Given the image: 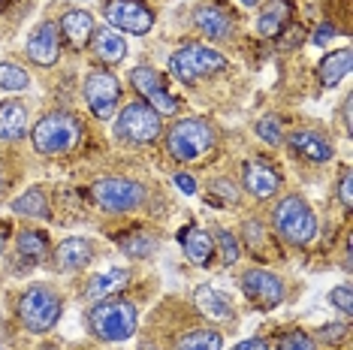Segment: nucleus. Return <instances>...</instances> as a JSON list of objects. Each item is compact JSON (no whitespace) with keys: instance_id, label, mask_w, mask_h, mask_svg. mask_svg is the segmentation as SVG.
Listing matches in <instances>:
<instances>
[{"instance_id":"17","label":"nucleus","mask_w":353,"mask_h":350,"mask_svg":"<svg viewBox=\"0 0 353 350\" xmlns=\"http://www.w3.org/2000/svg\"><path fill=\"white\" fill-rule=\"evenodd\" d=\"M194 25H196V30L203 37L218 43V39L230 37L232 19H230V12H223L218 3H203V6H196V12H194Z\"/></svg>"},{"instance_id":"28","label":"nucleus","mask_w":353,"mask_h":350,"mask_svg":"<svg viewBox=\"0 0 353 350\" xmlns=\"http://www.w3.org/2000/svg\"><path fill=\"white\" fill-rule=\"evenodd\" d=\"M223 347V336L218 329H194L188 336L179 338L175 350H221Z\"/></svg>"},{"instance_id":"1","label":"nucleus","mask_w":353,"mask_h":350,"mask_svg":"<svg viewBox=\"0 0 353 350\" xmlns=\"http://www.w3.org/2000/svg\"><path fill=\"white\" fill-rule=\"evenodd\" d=\"M272 227L287 245L305 248L317 238V214L299 194H287L272 209Z\"/></svg>"},{"instance_id":"33","label":"nucleus","mask_w":353,"mask_h":350,"mask_svg":"<svg viewBox=\"0 0 353 350\" xmlns=\"http://www.w3.org/2000/svg\"><path fill=\"white\" fill-rule=\"evenodd\" d=\"M278 350H317V347H314V338L311 336H305L302 329H293V332H287V336L281 338Z\"/></svg>"},{"instance_id":"40","label":"nucleus","mask_w":353,"mask_h":350,"mask_svg":"<svg viewBox=\"0 0 353 350\" xmlns=\"http://www.w3.org/2000/svg\"><path fill=\"white\" fill-rule=\"evenodd\" d=\"M344 127H347V133H350V100H344Z\"/></svg>"},{"instance_id":"26","label":"nucleus","mask_w":353,"mask_h":350,"mask_svg":"<svg viewBox=\"0 0 353 350\" xmlns=\"http://www.w3.org/2000/svg\"><path fill=\"white\" fill-rule=\"evenodd\" d=\"M350 49H339V52H332V54H326L323 61H320V82H323L326 88H335L341 82L344 76L350 73Z\"/></svg>"},{"instance_id":"13","label":"nucleus","mask_w":353,"mask_h":350,"mask_svg":"<svg viewBox=\"0 0 353 350\" xmlns=\"http://www.w3.org/2000/svg\"><path fill=\"white\" fill-rule=\"evenodd\" d=\"M25 54L37 67H54L61 58V30L54 21H43L34 34L28 37V45H25Z\"/></svg>"},{"instance_id":"3","label":"nucleus","mask_w":353,"mask_h":350,"mask_svg":"<svg viewBox=\"0 0 353 350\" xmlns=\"http://www.w3.org/2000/svg\"><path fill=\"white\" fill-rule=\"evenodd\" d=\"M15 314H19L21 326L34 336H43L58 326L61 314H63V302L52 287L46 284H34L19 296V305H15Z\"/></svg>"},{"instance_id":"32","label":"nucleus","mask_w":353,"mask_h":350,"mask_svg":"<svg viewBox=\"0 0 353 350\" xmlns=\"http://www.w3.org/2000/svg\"><path fill=\"white\" fill-rule=\"evenodd\" d=\"M218 242H221V260H223V266H232V262L242 257V251H239V242H236V236H232V233L221 229Z\"/></svg>"},{"instance_id":"4","label":"nucleus","mask_w":353,"mask_h":350,"mask_svg":"<svg viewBox=\"0 0 353 350\" xmlns=\"http://www.w3.org/2000/svg\"><path fill=\"white\" fill-rule=\"evenodd\" d=\"M136 323H139V314H136L133 302L127 299H103L100 305L91 308L88 314V326L100 341H109V344H118V341H127L136 332Z\"/></svg>"},{"instance_id":"21","label":"nucleus","mask_w":353,"mask_h":350,"mask_svg":"<svg viewBox=\"0 0 353 350\" xmlns=\"http://www.w3.org/2000/svg\"><path fill=\"white\" fill-rule=\"evenodd\" d=\"M28 133V109L19 100L0 103V142H15Z\"/></svg>"},{"instance_id":"5","label":"nucleus","mask_w":353,"mask_h":350,"mask_svg":"<svg viewBox=\"0 0 353 350\" xmlns=\"http://www.w3.org/2000/svg\"><path fill=\"white\" fill-rule=\"evenodd\" d=\"M30 136H34V148L39 154H49V157L67 154V151H73L79 145V139H82V124L70 112H49L34 124Z\"/></svg>"},{"instance_id":"42","label":"nucleus","mask_w":353,"mask_h":350,"mask_svg":"<svg viewBox=\"0 0 353 350\" xmlns=\"http://www.w3.org/2000/svg\"><path fill=\"white\" fill-rule=\"evenodd\" d=\"M0 254H3V233H0Z\"/></svg>"},{"instance_id":"25","label":"nucleus","mask_w":353,"mask_h":350,"mask_svg":"<svg viewBox=\"0 0 353 350\" xmlns=\"http://www.w3.org/2000/svg\"><path fill=\"white\" fill-rule=\"evenodd\" d=\"M12 212L15 214H25V218H39V220H49L52 218L49 196H46L43 187H28L19 200H12Z\"/></svg>"},{"instance_id":"30","label":"nucleus","mask_w":353,"mask_h":350,"mask_svg":"<svg viewBox=\"0 0 353 350\" xmlns=\"http://www.w3.org/2000/svg\"><path fill=\"white\" fill-rule=\"evenodd\" d=\"M154 248H157V238L148 233H133V236L121 238V251L127 257H151Z\"/></svg>"},{"instance_id":"12","label":"nucleus","mask_w":353,"mask_h":350,"mask_svg":"<svg viewBox=\"0 0 353 350\" xmlns=\"http://www.w3.org/2000/svg\"><path fill=\"white\" fill-rule=\"evenodd\" d=\"M242 293L254 305L275 308L284 302V281L275 272H269V269H248L242 275Z\"/></svg>"},{"instance_id":"22","label":"nucleus","mask_w":353,"mask_h":350,"mask_svg":"<svg viewBox=\"0 0 353 350\" xmlns=\"http://www.w3.org/2000/svg\"><path fill=\"white\" fill-rule=\"evenodd\" d=\"M181 248H184V254H188V260L194 262V266H199V269L212 266L214 242H212V236H208L205 229H199V227L184 229L181 233Z\"/></svg>"},{"instance_id":"41","label":"nucleus","mask_w":353,"mask_h":350,"mask_svg":"<svg viewBox=\"0 0 353 350\" xmlns=\"http://www.w3.org/2000/svg\"><path fill=\"white\" fill-rule=\"evenodd\" d=\"M242 3H245V6H254V3H260V0H242Z\"/></svg>"},{"instance_id":"37","label":"nucleus","mask_w":353,"mask_h":350,"mask_svg":"<svg viewBox=\"0 0 353 350\" xmlns=\"http://www.w3.org/2000/svg\"><path fill=\"white\" fill-rule=\"evenodd\" d=\"M175 185H179L181 194H196V181H194V175H188V172H175Z\"/></svg>"},{"instance_id":"2","label":"nucleus","mask_w":353,"mask_h":350,"mask_svg":"<svg viewBox=\"0 0 353 350\" xmlns=\"http://www.w3.org/2000/svg\"><path fill=\"white\" fill-rule=\"evenodd\" d=\"M214 142H218V133L208 118H181L166 133V151L179 163H194L205 157L214 148Z\"/></svg>"},{"instance_id":"15","label":"nucleus","mask_w":353,"mask_h":350,"mask_svg":"<svg viewBox=\"0 0 353 350\" xmlns=\"http://www.w3.org/2000/svg\"><path fill=\"white\" fill-rule=\"evenodd\" d=\"M194 302L196 308L203 311L208 320L214 323H236V308H232L230 296L218 287H212V284H199L194 290Z\"/></svg>"},{"instance_id":"29","label":"nucleus","mask_w":353,"mask_h":350,"mask_svg":"<svg viewBox=\"0 0 353 350\" xmlns=\"http://www.w3.org/2000/svg\"><path fill=\"white\" fill-rule=\"evenodd\" d=\"M28 85H30V76L25 67L0 61V88H3V91H25Z\"/></svg>"},{"instance_id":"39","label":"nucleus","mask_w":353,"mask_h":350,"mask_svg":"<svg viewBox=\"0 0 353 350\" xmlns=\"http://www.w3.org/2000/svg\"><path fill=\"white\" fill-rule=\"evenodd\" d=\"M239 350H269V344L263 338H248V341L239 344Z\"/></svg>"},{"instance_id":"7","label":"nucleus","mask_w":353,"mask_h":350,"mask_svg":"<svg viewBox=\"0 0 353 350\" xmlns=\"http://www.w3.org/2000/svg\"><path fill=\"white\" fill-rule=\"evenodd\" d=\"M91 196L94 203L100 205L103 212L109 214H124V212H133L145 203L148 190L142 181H133V178H97L91 185Z\"/></svg>"},{"instance_id":"34","label":"nucleus","mask_w":353,"mask_h":350,"mask_svg":"<svg viewBox=\"0 0 353 350\" xmlns=\"http://www.w3.org/2000/svg\"><path fill=\"white\" fill-rule=\"evenodd\" d=\"M329 302H332L335 308L344 314V317H350L353 314V299H350V284H339V287H332V293H329Z\"/></svg>"},{"instance_id":"31","label":"nucleus","mask_w":353,"mask_h":350,"mask_svg":"<svg viewBox=\"0 0 353 350\" xmlns=\"http://www.w3.org/2000/svg\"><path fill=\"white\" fill-rule=\"evenodd\" d=\"M256 136H260L266 145H281V139H284V127H281V121L275 115H263L260 121H256Z\"/></svg>"},{"instance_id":"10","label":"nucleus","mask_w":353,"mask_h":350,"mask_svg":"<svg viewBox=\"0 0 353 350\" xmlns=\"http://www.w3.org/2000/svg\"><path fill=\"white\" fill-rule=\"evenodd\" d=\"M103 15H106V25L115 28L118 34L124 30L133 37H145L154 28V12L142 0H109Z\"/></svg>"},{"instance_id":"43","label":"nucleus","mask_w":353,"mask_h":350,"mask_svg":"<svg viewBox=\"0 0 353 350\" xmlns=\"http://www.w3.org/2000/svg\"><path fill=\"white\" fill-rule=\"evenodd\" d=\"M3 187H6V185H3V181H0V194H3Z\"/></svg>"},{"instance_id":"20","label":"nucleus","mask_w":353,"mask_h":350,"mask_svg":"<svg viewBox=\"0 0 353 350\" xmlns=\"http://www.w3.org/2000/svg\"><path fill=\"white\" fill-rule=\"evenodd\" d=\"M287 142H290V148L299 157H308V161H314V163H326V161H332V154H335L332 145L314 130H296V133H290Z\"/></svg>"},{"instance_id":"9","label":"nucleus","mask_w":353,"mask_h":350,"mask_svg":"<svg viewBox=\"0 0 353 350\" xmlns=\"http://www.w3.org/2000/svg\"><path fill=\"white\" fill-rule=\"evenodd\" d=\"M82 91H85V103L94 118L109 121V118L115 115L118 97H121V82H118L109 70H91V73L85 76Z\"/></svg>"},{"instance_id":"24","label":"nucleus","mask_w":353,"mask_h":350,"mask_svg":"<svg viewBox=\"0 0 353 350\" xmlns=\"http://www.w3.org/2000/svg\"><path fill=\"white\" fill-rule=\"evenodd\" d=\"M290 19V0H272L256 19V34L260 37H278Z\"/></svg>"},{"instance_id":"23","label":"nucleus","mask_w":353,"mask_h":350,"mask_svg":"<svg viewBox=\"0 0 353 350\" xmlns=\"http://www.w3.org/2000/svg\"><path fill=\"white\" fill-rule=\"evenodd\" d=\"M91 39H94V52H97V58L103 63H118V61L127 58V43H124V37L118 34L115 28H109V25L94 28Z\"/></svg>"},{"instance_id":"38","label":"nucleus","mask_w":353,"mask_h":350,"mask_svg":"<svg viewBox=\"0 0 353 350\" xmlns=\"http://www.w3.org/2000/svg\"><path fill=\"white\" fill-rule=\"evenodd\" d=\"M344 329H347L344 323H339V326H323V329H320V338L335 341V338H341V336H344Z\"/></svg>"},{"instance_id":"35","label":"nucleus","mask_w":353,"mask_h":350,"mask_svg":"<svg viewBox=\"0 0 353 350\" xmlns=\"http://www.w3.org/2000/svg\"><path fill=\"white\" fill-rule=\"evenodd\" d=\"M339 196H341L344 212H350V209H353V175H350V169H341V178H339Z\"/></svg>"},{"instance_id":"8","label":"nucleus","mask_w":353,"mask_h":350,"mask_svg":"<svg viewBox=\"0 0 353 350\" xmlns=\"http://www.w3.org/2000/svg\"><path fill=\"white\" fill-rule=\"evenodd\" d=\"M115 133L124 142H133V145H148V142H154L160 136V115L145 100L127 103L115 121Z\"/></svg>"},{"instance_id":"14","label":"nucleus","mask_w":353,"mask_h":350,"mask_svg":"<svg viewBox=\"0 0 353 350\" xmlns=\"http://www.w3.org/2000/svg\"><path fill=\"white\" fill-rule=\"evenodd\" d=\"M242 185L254 200H269L278 194L281 175L266 161H245L242 163Z\"/></svg>"},{"instance_id":"27","label":"nucleus","mask_w":353,"mask_h":350,"mask_svg":"<svg viewBox=\"0 0 353 350\" xmlns=\"http://www.w3.org/2000/svg\"><path fill=\"white\" fill-rule=\"evenodd\" d=\"M15 251H19L21 260L39 262L49 254V238H46V233H39V229H21L19 238H15Z\"/></svg>"},{"instance_id":"16","label":"nucleus","mask_w":353,"mask_h":350,"mask_svg":"<svg viewBox=\"0 0 353 350\" xmlns=\"http://www.w3.org/2000/svg\"><path fill=\"white\" fill-rule=\"evenodd\" d=\"M94 260V245L82 236H70L54 248V269L58 272H79Z\"/></svg>"},{"instance_id":"6","label":"nucleus","mask_w":353,"mask_h":350,"mask_svg":"<svg viewBox=\"0 0 353 350\" xmlns=\"http://www.w3.org/2000/svg\"><path fill=\"white\" fill-rule=\"evenodd\" d=\"M170 70L175 73V79H181V82L188 85V82H199V79H205V76L223 73V70H227V58H223L218 49H212V45L188 43L170 58Z\"/></svg>"},{"instance_id":"36","label":"nucleus","mask_w":353,"mask_h":350,"mask_svg":"<svg viewBox=\"0 0 353 350\" xmlns=\"http://www.w3.org/2000/svg\"><path fill=\"white\" fill-rule=\"evenodd\" d=\"M335 37H339V28H335V25H320L317 34H311V43H314V45H326L329 39H335Z\"/></svg>"},{"instance_id":"18","label":"nucleus","mask_w":353,"mask_h":350,"mask_svg":"<svg viewBox=\"0 0 353 350\" xmlns=\"http://www.w3.org/2000/svg\"><path fill=\"white\" fill-rule=\"evenodd\" d=\"M94 15L91 12H85V10H70V12H63V19H61V37L67 39L73 49H85L88 43H91V37H94Z\"/></svg>"},{"instance_id":"11","label":"nucleus","mask_w":353,"mask_h":350,"mask_svg":"<svg viewBox=\"0 0 353 350\" xmlns=\"http://www.w3.org/2000/svg\"><path fill=\"white\" fill-rule=\"evenodd\" d=\"M130 82H133L136 91H139V97L145 100L157 115H175V112H179V100H175L172 94L163 88V79H160L157 70L136 67L130 73Z\"/></svg>"},{"instance_id":"19","label":"nucleus","mask_w":353,"mask_h":350,"mask_svg":"<svg viewBox=\"0 0 353 350\" xmlns=\"http://www.w3.org/2000/svg\"><path fill=\"white\" fill-rule=\"evenodd\" d=\"M127 284H130V272L127 269H106V272L94 275L85 287V296L94 299V302H103V299H112L118 296Z\"/></svg>"}]
</instances>
